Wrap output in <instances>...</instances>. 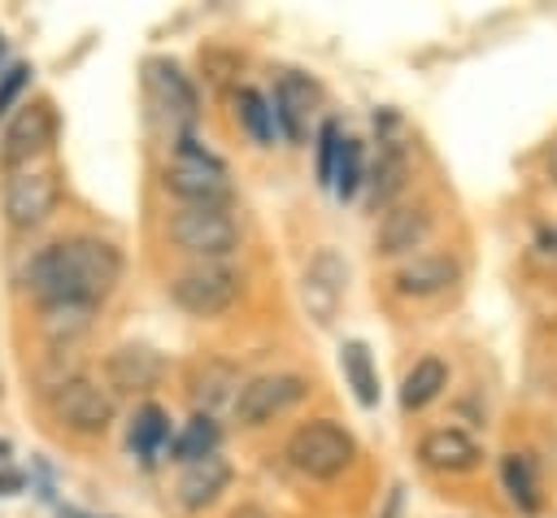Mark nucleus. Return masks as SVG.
Masks as SVG:
<instances>
[{"label": "nucleus", "mask_w": 557, "mask_h": 518, "mask_svg": "<svg viewBox=\"0 0 557 518\" xmlns=\"http://www.w3.org/2000/svg\"><path fill=\"white\" fill-rule=\"evenodd\" d=\"M52 135H57V109H52L48 100L22 104V109L9 118L4 135H0V165H4L9 174H13V170H26L39 152H48Z\"/></svg>", "instance_id": "nucleus-8"}, {"label": "nucleus", "mask_w": 557, "mask_h": 518, "mask_svg": "<svg viewBox=\"0 0 557 518\" xmlns=\"http://www.w3.org/2000/svg\"><path fill=\"white\" fill-rule=\"evenodd\" d=\"M366 183V161H361V139L344 135L339 139V152H335V165H331V192L339 200L357 196V187Z\"/></svg>", "instance_id": "nucleus-26"}, {"label": "nucleus", "mask_w": 557, "mask_h": 518, "mask_svg": "<svg viewBox=\"0 0 557 518\" xmlns=\"http://www.w3.org/2000/svg\"><path fill=\"white\" fill-rule=\"evenodd\" d=\"M117 405H113V392L100 387L96 379L87 374H70L52 387V418L74 431V435H104L109 422H113Z\"/></svg>", "instance_id": "nucleus-6"}, {"label": "nucleus", "mask_w": 557, "mask_h": 518, "mask_svg": "<svg viewBox=\"0 0 557 518\" xmlns=\"http://www.w3.org/2000/svg\"><path fill=\"white\" fill-rule=\"evenodd\" d=\"M431 235V209L418 200V205H392L379 222V235H374V248L383 257H396V252H413L422 239Z\"/></svg>", "instance_id": "nucleus-14"}, {"label": "nucleus", "mask_w": 557, "mask_h": 518, "mask_svg": "<svg viewBox=\"0 0 557 518\" xmlns=\"http://www.w3.org/2000/svg\"><path fill=\"white\" fill-rule=\"evenodd\" d=\"M0 453H9V444H4V440H0Z\"/></svg>", "instance_id": "nucleus-33"}, {"label": "nucleus", "mask_w": 557, "mask_h": 518, "mask_svg": "<svg viewBox=\"0 0 557 518\" xmlns=\"http://www.w3.org/2000/svg\"><path fill=\"white\" fill-rule=\"evenodd\" d=\"M344 283H348V266L335 248H318L313 261L305 266V283H300V296H305V309L313 322H331L339 300H344Z\"/></svg>", "instance_id": "nucleus-11"}, {"label": "nucleus", "mask_w": 557, "mask_h": 518, "mask_svg": "<svg viewBox=\"0 0 557 518\" xmlns=\"http://www.w3.org/2000/svg\"><path fill=\"white\" fill-rule=\"evenodd\" d=\"M283 457H287L300 474H309V479H335V474H344V470L352 466L357 444H352V435H348L344 427H335L331 418H313V422H300V427L287 435Z\"/></svg>", "instance_id": "nucleus-3"}, {"label": "nucleus", "mask_w": 557, "mask_h": 518, "mask_svg": "<svg viewBox=\"0 0 557 518\" xmlns=\"http://www.w3.org/2000/svg\"><path fill=\"white\" fill-rule=\"evenodd\" d=\"M131 453L144 457V461H157L161 448L170 444V414L161 405H139L135 418H131Z\"/></svg>", "instance_id": "nucleus-20"}, {"label": "nucleus", "mask_w": 557, "mask_h": 518, "mask_svg": "<svg viewBox=\"0 0 557 518\" xmlns=\"http://www.w3.org/2000/svg\"><path fill=\"white\" fill-rule=\"evenodd\" d=\"M418 457H422L431 470H470V466H479L483 453H479V444H474L461 427H435V431L422 435Z\"/></svg>", "instance_id": "nucleus-16"}, {"label": "nucleus", "mask_w": 557, "mask_h": 518, "mask_svg": "<svg viewBox=\"0 0 557 518\" xmlns=\"http://www.w3.org/2000/svg\"><path fill=\"white\" fill-rule=\"evenodd\" d=\"M239 370L231 366V361H222V357H209V361H200L196 366V374H191V400L200 405L196 414H209V409H218V405H226V400H235L239 396Z\"/></svg>", "instance_id": "nucleus-18"}, {"label": "nucleus", "mask_w": 557, "mask_h": 518, "mask_svg": "<svg viewBox=\"0 0 557 518\" xmlns=\"http://www.w3.org/2000/svg\"><path fill=\"white\" fill-rule=\"evenodd\" d=\"M226 518H270V514H265L261 505H239V509H231Z\"/></svg>", "instance_id": "nucleus-31"}, {"label": "nucleus", "mask_w": 557, "mask_h": 518, "mask_svg": "<svg viewBox=\"0 0 557 518\" xmlns=\"http://www.w3.org/2000/svg\"><path fill=\"white\" fill-rule=\"evenodd\" d=\"M57 200H61V183H57L52 170H30L26 165V170H13L4 178V218H9L13 231L44 226L52 218Z\"/></svg>", "instance_id": "nucleus-7"}, {"label": "nucleus", "mask_w": 557, "mask_h": 518, "mask_svg": "<svg viewBox=\"0 0 557 518\" xmlns=\"http://www.w3.org/2000/svg\"><path fill=\"white\" fill-rule=\"evenodd\" d=\"M457 283V261L453 257H440V252H426V257H413L405 261L396 274H392V287L400 296H435L444 287Z\"/></svg>", "instance_id": "nucleus-17"}, {"label": "nucleus", "mask_w": 557, "mask_h": 518, "mask_svg": "<svg viewBox=\"0 0 557 518\" xmlns=\"http://www.w3.org/2000/svg\"><path fill=\"white\" fill-rule=\"evenodd\" d=\"M339 139H344L339 122H335V118H326V122L318 126V183H322V187H331V165H335Z\"/></svg>", "instance_id": "nucleus-28"}, {"label": "nucleus", "mask_w": 557, "mask_h": 518, "mask_svg": "<svg viewBox=\"0 0 557 518\" xmlns=\"http://www.w3.org/2000/svg\"><path fill=\"white\" fill-rule=\"evenodd\" d=\"M313 104H318V87H313L305 74L287 70V74L274 83L270 109H274V122L283 126V135H287L292 144H300V139L309 135V113H313Z\"/></svg>", "instance_id": "nucleus-13"}, {"label": "nucleus", "mask_w": 557, "mask_h": 518, "mask_svg": "<svg viewBox=\"0 0 557 518\" xmlns=\"http://www.w3.org/2000/svg\"><path fill=\"white\" fill-rule=\"evenodd\" d=\"M405 174H409V161H405V148L396 139H387L379 148V161L370 170V200L374 205H392V196L405 187Z\"/></svg>", "instance_id": "nucleus-24"}, {"label": "nucleus", "mask_w": 557, "mask_h": 518, "mask_svg": "<svg viewBox=\"0 0 557 518\" xmlns=\"http://www.w3.org/2000/svg\"><path fill=\"white\" fill-rule=\"evenodd\" d=\"M339 370H344V379H348V387H352V396L370 409V405H379V374H374V357H370V348L361 344V340H348L344 348H339Z\"/></svg>", "instance_id": "nucleus-23"}, {"label": "nucleus", "mask_w": 557, "mask_h": 518, "mask_svg": "<svg viewBox=\"0 0 557 518\" xmlns=\"http://www.w3.org/2000/svg\"><path fill=\"white\" fill-rule=\"evenodd\" d=\"M26 78H30V65H26V61H13V65L0 74V118L13 109V100H17L22 87H26Z\"/></svg>", "instance_id": "nucleus-29"}, {"label": "nucleus", "mask_w": 557, "mask_h": 518, "mask_svg": "<svg viewBox=\"0 0 557 518\" xmlns=\"http://www.w3.org/2000/svg\"><path fill=\"white\" fill-rule=\"evenodd\" d=\"M309 396V379L305 374H296V370H278V374H257V379H248L244 387H239V396H235V418L244 422V427H261V422H270V418H278V414H287L296 400H305Z\"/></svg>", "instance_id": "nucleus-9"}, {"label": "nucleus", "mask_w": 557, "mask_h": 518, "mask_svg": "<svg viewBox=\"0 0 557 518\" xmlns=\"http://www.w3.org/2000/svg\"><path fill=\"white\" fill-rule=\"evenodd\" d=\"M122 279V252L100 235H70L39 248L22 266V283L39 305H100Z\"/></svg>", "instance_id": "nucleus-1"}, {"label": "nucleus", "mask_w": 557, "mask_h": 518, "mask_svg": "<svg viewBox=\"0 0 557 518\" xmlns=\"http://www.w3.org/2000/svg\"><path fill=\"white\" fill-rule=\"evenodd\" d=\"M553 174H557V152H553Z\"/></svg>", "instance_id": "nucleus-34"}, {"label": "nucleus", "mask_w": 557, "mask_h": 518, "mask_svg": "<svg viewBox=\"0 0 557 518\" xmlns=\"http://www.w3.org/2000/svg\"><path fill=\"white\" fill-rule=\"evenodd\" d=\"M91 313H96V305H74V300L44 305V335H48V344H52L57 353L70 348L78 335L91 331Z\"/></svg>", "instance_id": "nucleus-19"}, {"label": "nucleus", "mask_w": 557, "mask_h": 518, "mask_svg": "<svg viewBox=\"0 0 557 518\" xmlns=\"http://www.w3.org/2000/svg\"><path fill=\"white\" fill-rule=\"evenodd\" d=\"M218 440H222V431H218L213 414H191V418L183 422V431L170 440V457L183 461V466H191V461H200V457H213V453H218Z\"/></svg>", "instance_id": "nucleus-21"}, {"label": "nucleus", "mask_w": 557, "mask_h": 518, "mask_svg": "<svg viewBox=\"0 0 557 518\" xmlns=\"http://www.w3.org/2000/svg\"><path fill=\"white\" fill-rule=\"evenodd\" d=\"M444 387H448V366H444L440 357H418L413 370H409L405 383H400V405H405V409H422V405H431Z\"/></svg>", "instance_id": "nucleus-22"}, {"label": "nucleus", "mask_w": 557, "mask_h": 518, "mask_svg": "<svg viewBox=\"0 0 557 518\" xmlns=\"http://www.w3.org/2000/svg\"><path fill=\"white\" fill-rule=\"evenodd\" d=\"M226 483H231V466H226V457H200V461H191V466H183V474H178V483H174V496H178V505L183 509H205V505H213L222 492H226Z\"/></svg>", "instance_id": "nucleus-15"}, {"label": "nucleus", "mask_w": 557, "mask_h": 518, "mask_svg": "<svg viewBox=\"0 0 557 518\" xmlns=\"http://www.w3.org/2000/svg\"><path fill=\"white\" fill-rule=\"evenodd\" d=\"M161 183L165 192H174L183 205H213V209H226L231 200V170L226 161L205 148L196 135H178L165 170H161Z\"/></svg>", "instance_id": "nucleus-2"}, {"label": "nucleus", "mask_w": 557, "mask_h": 518, "mask_svg": "<svg viewBox=\"0 0 557 518\" xmlns=\"http://www.w3.org/2000/svg\"><path fill=\"white\" fill-rule=\"evenodd\" d=\"M17 488H22V474H17V470H0V492L13 496Z\"/></svg>", "instance_id": "nucleus-30"}, {"label": "nucleus", "mask_w": 557, "mask_h": 518, "mask_svg": "<svg viewBox=\"0 0 557 518\" xmlns=\"http://www.w3.org/2000/svg\"><path fill=\"white\" fill-rule=\"evenodd\" d=\"M235 118H239V126H244L257 144H274L278 122H274L270 100H265L257 87H239V91H235Z\"/></svg>", "instance_id": "nucleus-25"}, {"label": "nucleus", "mask_w": 557, "mask_h": 518, "mask_svg": "<svg viewBox=\"0 0 557 518\" xmlns=\"http://www.w3.org/2000/svg\"><path fill=\"white\" fill-rule=\"evenodd\" d=\"M144 87H148L152 109H157L174 131L187 135V126L200 118V100H196L191 78H187L170 57H152V61L144 65Z\"/></svg>", "instance_id": "nucleus-10"}, {"label": "nucleus", "mask_w": 557, "mask_h": 518, "mask_svg": "<svg viewBox=\"0 0 557 518\" xmlns=\"http://www.w3.org/2000/svg\"><path fill=\"white\" fill-rule=\"evenodd\" d=\"M500 479H505V492L522 505V509H535L540 505V483H535V466L527 453H509L500 461Z\"/></svg>", "instance_id": "nucleus-27"}, {"label": "nucleus", "mask_w": 557, "mask_h": 518, "mask_svg": "<svg viewBox=\"0 0 557 518\" xmlns=\"http://www.w3.org/2000/svg\"><path fill=\"white\" fill-rule=\"evenodd\" d=\"M165 235L174 239V248H183V252H191L200 261H222L239 244V222L231 218V209L178 205L170 213V222H165Z\"/></svg>", "instance_id": "nucleus-4"}, {"label": "nucleus", "mask_w": 557, "mask_h": 518, "mask_svg": "<svg viewBox=\"0 0 557 518\" xmlns=\"http://www.w3.org/2000/svg\"><path fill=\"white\" fill-rule=\"evenodd\" d=\"M161 374H165V361L148 344H117L104 357V379L117 392H152L161 383Z\"/></svg>", "instance_id": "nucleus-12"}, {"label": "nucleus", "mask_w": 557, "mask_h": 518, "mask_svg": "<svg viewBox=\"0 0 557 518\" xmlns=\"http://www.w3.org/2000/svg\"><path fill=\"white\" fill-rule=\"evenodd\" d=\"M0 57H4V39H0Z\"/></svg>", "instance_id": "nucleus-35"}, {"label": "nucleus", "mask_w": 557, "mask_h": 518, "mask_svg": "<svg viewBox=\"0 0 557 518\" xmlns=\"http://www.w3.org/2000/svg\"><path fill=\"white\" fill-rule=\"evenodd\" d=\"M61 518H91V514H78V509H61Z\"/></svg>", "instance_id": "nucleus-32"}, {"label": "nucleus", "mask_w": 557, "mask_h": 518, "mask_svg": "<svg viewBox=\"0 0 557 518\" xmlns=\"http://www.w3.org/2000/svg\"><path fill=\"white\" fill-rule=\"evenodd\" d=\"M239 287H244V279H239L235 266H226V261H196V266L174 274L170 296L191 318H218V313H226L239 300Z\"/></svg>", "instance_id": "nucleus-5"}]
</instances>
